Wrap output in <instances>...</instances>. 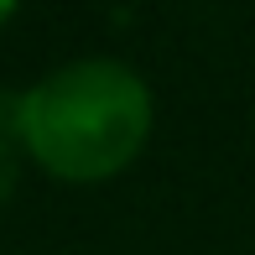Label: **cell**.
Returning a JSON list of instances; mask_svg holds the SVG:
<instances>
[{
	"mask_svg": "<svg viewBox=\"0 0 255 255\" xmlns=\"http://www.w3.org/2000/svg\"><path fill=\"white\" fill-rule=\"evenodd\" d=\"M151 130V84L120 57H73L10 99V135L21 156L73 188H94L135 167Z\"/></svg>",
	"mask_w": 255,
	"mask_h": 255,
	"instance_id": "6da1fadb",
	"label": "cell"
},
{
	"mask_svg": "<svg viewBox=\"0 0 255 255\" xmlns=\"http://www.w3.org/2000/svg\"><path fill=\"white\" fill-rule=\"evenodd\" d=\"M16 182H21V146L10 130H0V208L16 198Z\"/></svg>",
	"mask_w": 255,
	"mask_h": 255,
	"instance_id": "7a4b0ae2",
	"label": "cell"
},
{
	"mask_svg": "<svg viewBox=\"0 0 255 255\" xmlns=\"http://www.w3.org/2000/svg\"><path fill=\"white\" fill-rule=\"evenodd\" d=\"M10 21H16V5H10V0H0V31H5Z\"/></svg>",
	"mask_w": 255,
	"mask_h": 255,
	"instance_id": "3957f363",
	"label": "cell"
}]
</instances>
